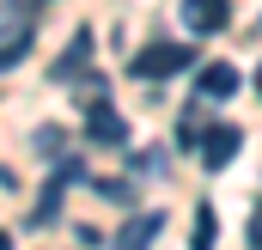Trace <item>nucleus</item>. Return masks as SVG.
I'll use <instances>...</instances> for the list:
<instances>
[{
    "label": "nucleus",
    "mask_w": 262,
    "mask_h": 250,
    "mask_svg": "<svg viewBox=\"0 0 262 250\" xmlns=\"http://www.w3.org/2000/svg\"><path fill=\"white\" fill-rule=\"evenodd\" d=\"M195 86H201V98H232V92L244 86V73H238L232 61H207V67H201V79H195Z\"/></svg>",
    "instance_id": "obj_7"
},
{
    "label": "nucleus",
    "mask_w": 262,
    "mask_h": 250,
    "mask_svg": "<svg viewBox=\"0 0 262 250\" xmlns=\"http://www.w3.org/2000/svg\"><path fill=\"white\" fill-rule=\"evenodd\" d=\"M0 250H12V238H6V232H0Z\"/></svg>",
    "instance_id": "obj_14"
},
{
    "label": "nucleus",
    "mask_w": 262,
    "mask_h": 250,
    "mask_svg": "<svg viewBox=\"0 0 262 250\" xmlns=\"http://www.w3.org/2000/svg\"><path fill=\"white\" fill-rule=\"evenodd\" d=\"M25 6H43V0H25Z\"/></svg>",
    "instance_id": "obj_16"
},
{
    "label": "nucleus",
    "mask_w": 262,
    "mask_h": 250,
    "mask_svg": "<svg viewBox=\"0 0 262 250\" xmlns=\"http://www.w3.org/2000/svg\"><path fill=\"white\" fill-rule=\"evenodd\" d=\"M256 92H262V67H256Z\"/></svg>",
    "instance_id": "obj_15"
},
{
    "label": "nucleus",
    "mask_w": 262,
    "mask_h": 250,
    "mask_svg": "<svg viewBox=\"0 0 262 250\" xmlns=\"http://www.w3.org/2000/svg\"><path fill=\"white\" fill-rule=\"evenodd\" d=\"M159 232H165V214H134L128 226L116 232V250H152Z\"/></svg>",
    "instance_id": "obj_6"
},
{
    "label": "nucleus",
    "mask_w": 262,
    "mask_h": 250,
    "mask_svg": "<svg viewBox=\"0 0 262 250\" xmlns=\"http://www.w3.org/2000/svg\"><path fill=\"white\" fill-rule=\"evenodd\" d=\"M238 147H244V128L238 122H207V134H201V165L207 171H226L238 159Z\"/></svg>",
    "instance_id": "obj_2"
},
{
    "label": "nucleus",
    "mask_w": 262,
    "mask_h": 250,
    "mask_svg": "<svg viewBox=\"0 0 262 250\" xmlns=\"http://www.w3.org/2000/svg\"><path fill=\"white\" fill-rule=\"evenodd\" d=\"M25 55H31V37H12V43H0V73H12Z\"/></svg>",
    "instance_id": "obj_11"
},
{
    "label": "nucleus",
    "mask_w": 262,
    "mask_h": 250,
    "mask_svg": "<svg viewBox=\"0 0 262 250\" xmlns=\"http://www.w3.org/2000/svg\"><path fill=\"white\" fill-rule=\"evenodd\" d=\"M61 147H67L61 128H43V134H37V153H61Z\"/></svg>",
    "instance_id": "obj_12"
},
{
    "label": "nucleus",
    "mask_w": 262,
    "mask_h": 250,
    "mask_svg": "<svg viewBox=\"0 0 262 250\" xmlns=\"http://www.w3.org/2000/svg\"><path fill=\"white\" fill-rule=\"evenodd\" d=\"M85 61H92V31H73V37H67V49L49 61V79H55V86H73V79L85 73Z\"/></svg>",
    "instance_id": "obj_3"
},
{
    "label": "nucleus",
    "mask_w": 262,
    "mask_h": 250,
    "mask_svg": "<svg viewBox=\"0 0 262 250\" xmlns=\"http://www.w3.org/2000/svg\"><path fill=\"white\" fill-rule=\"evenodd\" d=\"M244 232H250V250H262V207L250 214V226H244Z\"/></svg>",
    "instance_id": "obj_13"
},
{
    "label": "nucleus",
    "mask_w": 262,
    "mask_h": 250,
    "mask_svg": "<svg viewBox=\"0 0 262 250\" xmlns=\"http://www.w3.org/2000/svg\"><path fill=\"white\" fill-rule=\"evenodd\" d=\"M213 238H220V214L201 201V207H195V226H189V250H213Z\"/></svg>",
    "instance_id": "obj_9"
},
{
    "label": "nucleus",
    "mask_w": 262,
    "mask_h": 250,
    "mask_svg": "<svg viewBox=\"0 0 262 250\" xmlns=\"http://www.w3.org/2000/svg\"><path fill=\"white\" fill-rule=\"evenodd\" d=\"M183 25H189L195 37L226 31V25H232V0H183Z\"/></svg>",
    "instance_id": "obj_4"
},
{
    "label": "nucleus",
    "mask_w": 262,
    "mask_h": 250,
    "mask_svg": "<svg viewBox=\"0 0 262 250\" xmlns=\"http://www.w3.org/2000/svg\"><path fill=\"white\" fill-rule=\"evenodd\" d=\"M183 67H195V49L189 43H152V49H140L128 61L134 79H171V73H183Z\"/></svg>",
    "instance_id": "obj_1"
},
{
    "label": "nucleus",
    "mask_w": 262,
    "mask_h": 250,
    "mask_svg": "<svg viewBox=\"0 0 262 250\" xmlns=\"http://www.w3.org/2000/svg\"><path fill=\"white\" fill-rule=\"evenodd\" d=\"M201 134H207V116H201V110H189V116L177 122V147H201Z\"/></svg>",
    "instance_id": "obj_10"
},
{
    "label": "nucleus",
    "mask_w": 262,
    "mask_h": 250,
    "mask_svg": "<svg viewBox=\"0 0 262 250\" xmlns=\"http://www.w3.org/2000/svg\"><path fill=\"white\" fill-rule=\"evenodd\" d=\"M85 134H92L98 147H128V122H122V116H116V110H110L104 98H98V104L85 110Z\"/></svg>",
    "instance_id": "obj_5"
},
{
    "label": "nucleus",
    "mask_w": 262,
    "mask_h": 250,
    "mask_svg": "<svg viewBox=\"0 0 262 250\" xmlns=\"http://www.w3.org/2000/svg\"><path fill=\"white\" fill-rule=\"evenodd\" d=\"M12 37H31V6L25 0H0V43Z\"/></svg>",
    "instance_id": "obj_8"
}]
</instances>
